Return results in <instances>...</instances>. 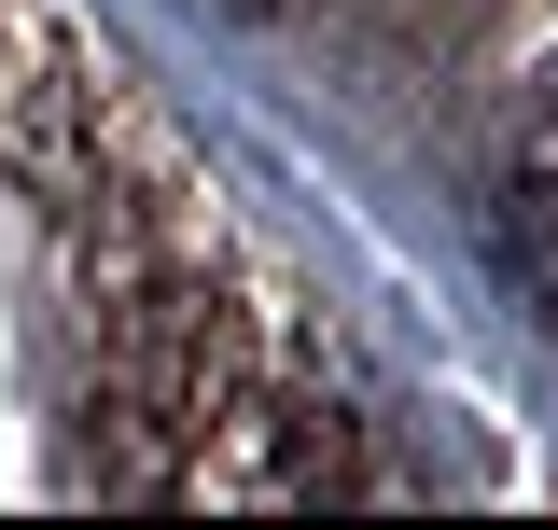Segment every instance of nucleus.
Wrapping results in <instances>:
<instances>
[{
  "label": "nucleus",
  "mask_w": 558,
  "mask_h": 530,
  "mask_svg": "<svg viewBox=\"0 0 558 530\" xmlns=\"http://www.w3.org/2000/svg\"><path fill=\"white\" fill-rule=\"evenodd\" d=\"M488 265L517 279V308L558 322V168H517V182L488 196Z\"/></svg>",
  "instance_id": "obj_1"
},
{
  "label": "nucleus",
  "mask_w": 558,
  "mask_h": 530,
  "mask_svg": "<svg viewBox=\"0 0 558 530\" xmlns=\"http://www.w3.org/2000/svg\"><path fill=\"white\" fill-rule=\"evenodd\" d=\"M223 14H293V0H223Z\"/></svg>",
  "instance_id": "obj_2"
}]
</instances>
